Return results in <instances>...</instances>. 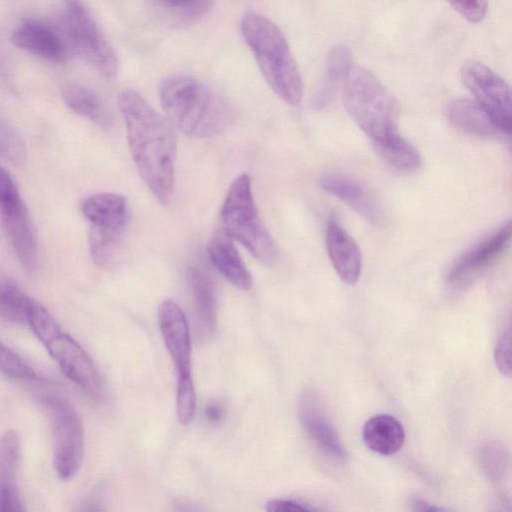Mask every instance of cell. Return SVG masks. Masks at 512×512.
Masks as SVG:
<instances>
[{
  "mask_svg": "<svg viewBox=\"0 0 512 512\" xmlns=\"http://www.w3.org/2000/svg\"><path fill=\"white\" fill-rule=\"evenodd\" d=\"M21 200L10 174L0 166V209L13 206Z\"/></svg>",
  "mask_w": 512,
  "mask_h": 512,
  "instance_id": "cell-31",
  "label": "cell"
},
{
  "mask_svg": "<svg viewBox=\"0 0 512 512\" xmlns=\"http://www.w3.org/2000/svg\"><path fill=\"white\" fill-rule=\"evenodd\" d=\"M299 417L307 433L326 457L339 463L346 461L347 453L314 391L303 392Z\"/></svg>",
  "mask_w": 512,
  "mask_h": 512,
  "instance_id": "cell-13",
  "label": "cell"
},
{
  "mask_svg": "<svg viewBox=\"0 0 512 512\" xmlns=\"http://www.w3.org/2000/svg\"><path fill=\"white\" fill-rule=\"evenodd\" d=\"M63 374L94 399L104 396V382L93 359L60 328L42 343Z\"/></svg>",
  "mask_w": 512,
  "mask_h": 512,
  "instance_id": "cell-10",
  "label": "cell"
},
{
  "mask_svg": "<svg viewBox=\"0 0 512 512\" xmlns=\"http://www.w3.org/2000/svg\"><path fill=\"white\" fill-rule=\"evenodd\" d=\"M0 211L19 262L27 270H34L38 264V242L25 204L21 200Z\"/></svg>",
  "mask_w": 512,
  "mask_h": 512,
  "instance_id": "cell-15",
  "label": "cell"
},
{
  "mask_svg": "<svg viewBox=\"0 0 512 512\" xmlns=\"http://www.w3.org/2000/svg\"><path fill=\"white\" fill-rule=\"evenodd\" d=\"M62 24L68 49L106 79H114L118 75L119 60L116 52L81 2H68Z\"/></svg>",
  "mask_w": 512,
  "mask_h": 512,
  "instance_id": "cell-7",
  "label": "cell"
},
{
  "mask_svg": "<svg viewBox=\"0 0 512 512\" xmlns=\"http://www.w3.org/2000/svg\"><path fill=\"white\" fill-rule=\"evenodd\" d=\"M82 213L91 225L124 230L129 220L126 199L117 193H98L82 204Z\"/></svg>",
  "mask_w": 512,
  "mask_h": 512,
  "instance_id": "cell-21",
  "label": "cell"
},
{
  "mask_svg": "<svg viewBox=\"0 0 512 512\" xmlns=\"http://www.w3.org/2000/svg\"><path fill=\"white\" fill-rule=\"evenodd\" d=\"M158 323L177 371V417L181 424L187 425L192 421L196 409L188 323L182 309L172 300H164L159 305Z\"/></svg>",
  "mask_w": 512,
  "mask_h": 512,
  "instance_id": "cell-6",
  "label": "cell"
},
{
  "mask_svg": "<svg viewBox=\"0 0 512 512\" xmlns=\"http://www.w3.org/2000/svg\"><path fill=\"white\" fill-rule=\"evenodd\" d=\"M13 44L46 60L61 63L66 60L62 38L49 26L39 21H23L13 32Z\"/></svg>",
  "mask_w": 512,
  "mask_h": 512,
  "instance_id": "cell-17",
  "label": "cell"
},
{
  "mask_svg": "<svg viewBox=\"0 0 512 512\" xmlns=\"http://www.w3.org/2000/svg\"><path fill=\"white\" fill-rule=\"evenodd\" d=\"M446 117L456 129L482 138H501L507 135L489 114L475 101L457 99L446 107Z\"/></svg>",
  "mask_w": 512,
  "mask_h": 512,
  "instance_id": "cell-19",
  "label": "cell"
},
{
  "mask_svg": "<svg viewBox=\"0 0 512 512\" xmlns=\"http://www.w3.org/2000/svg\"><path fill=\"white\" fill-rule=\"evenodd\" d=\"M222 230L242 244L254 258L270 266L277 259V248L261 221L248 174L231 183L220 211Z\"/></svg>",
  "mask_w": 512,
  "mask_h": 512,
  "instance_id": "cell-5",
  "label": "cell"
},
{
  "mask_svg": "<svg viewBox=\"0 0 512 512\" xmlns=\"http://www.w3.org/2000/svg\"><path fill=\"white\" fill-rule=\"evenodd\" d=\"M124 230L91 225L89 249L94 262L108 265L114 258Z\"/></svg>",
  "mask_w": 512,
  "mask_h": 512,
  "instance_id": "cell-27",
  "label": "cell"
},
{
  "mask_svg": "<svg viewBox=\"0 0 512 512\" xmlns=\"http://www.w3.org/2000/svg\"><path fill=\"white\" fill-rule=\"evenodd\" d=\"M325 243L329 259L340 279L355 284L362 270V254L355 240L335 220L326 227Z\"/></svg>",
  "mask_w": 512,
  "mask_h": 512,
  "instance_id": "cell-14",
  "label": "cell"
},
{
  "mask_svg": "<svg viewBox=\"0 0 512 512\" xmlns=\"http://www.w3.org/2000/svg\"><path fill=\"white\" fill-rule=\"evenodd\" d=\"M62 96L70 109L102 126L110 124V117L99 96L91 89L76 83L62 87Z\"/></svg>",
  "mask_w": 512,
  "mask_h": 512,
  "instance_id": "cell-24",
  "label": "cell"
},
{
  "mask_svg": "<svg viewBox=\"0 0 512 512\" xmlns=\"http://www.w3.org/2000/svg\"><path fill=\"white\" fill-rule=\"evenodd\" d=\"M510 343V329H508L499 337L494 352L498 369L507 377L510 375Z\"/></svg>",
  "mask_w": 512,
  "mask_h": 512,
  "instance_id": "cell-32",
  "label": "cell"
},
{
  "mask_svg": "<svg viewBox=\"0 0 512 512\" xmlns=\"http://www.w3.org/2000/svg\"><path fill=\"white\" fill-rule=\"evenodd\" d=\"M319 184L375 227L383 228L388 212L382 199L366 183L348 174L333 172L320 177Z\"/></svg>",
  "mask_w": 512,
  "mask_h": 512,
  "instance_id": "cell-11",
  "label": "cell"
},
{
  "mask_svg": "<svg viewBox=\"0 0 512 512\" xmlns=\"http://www.w3.org/2000/svg\"><path fill=\"white\" fill-rule=\"evenodd\" d=\"M0 156L13 164L25 161V146L15 131L5 120L0 118Z\"/></svg>",
  "mask_w": 512,
  "mask_h": 512,
  "instance_id": "cell-29",
  "label": "cell"
},
{
  "mask_svg": "<svg viewBox=\"0 0 512 512\" xmlns=\"http://www.w3.org/2000/svg\"><path fill=\"white\" fill-rule=\"evenodd\" d=\"M163 4H165L168 7H186L192 3H194L196 0H161Z\"/></svg>",
  "mask_w": 512,
  "mask_h": 512,
  "instance_id": "cell-36",
  "label": "cell"
},
{
  "mask_svg": "<svg viewBox=\"0 0 512 512\" xmlns=\"http://www.w3.org/2000/svg\"><path fill=\"white\" fill-rule=\"evenodd\" d=\"M372 144L378 156L398 172L413 173L421 166L418 150L398 132Z\"/></svg>",
  "mask_w": 512,
  "mask_h": 512,
  "instance_id": "cell-22",
  "label": "cell"
},
{
  "mask_svg": "<svg viewBox=\"0 0 512 512\" xmlns=\"http://www.w3.org/2000/svg\"><path fill=\"white\" fill-rule=\"evenodd\" d=\"M118 106L137 171L158 201L167 204L174 191L177 157L172 124L134 90H123Z\"/></svg>",
  "mask_w": 512,
  "mask_h": 512,
  "instance_id": "cell-1",
  "label": "cell"
},
{
  "mask_svg": "<svg viewBox=\"0 0 512 512\" xmlns=\"http://www.w3.org/2000/svg\"><path fill=\"white\" fill-rule=\"evenodd\" d=\"M21 451V438L17 431H6L0 438V489L18 490Z\"/></svg>",
  "mask_w": 512,
  "mask_h": 512,
  "instance_id": "cell-25",
  "label": "cell"
},
{
  "mask_svg": "<svg viewBox=\"0 0 512 512\" xmlns=\"http://www.w3.org/2000/svg\"><path fill=\"white\" fill-rule=\"evenodd\" d=\"M243 38L272 91L285 103L298 105L303 98V81L289 44L278 26L254 12L240 20Z\"/></svg>",
  "mask_w": 512,
  "mask_h": 512,
  "instance_id": "cell-3",
  "label": "cell"
},
{
  "mask_svg": "<svg viewBox=\"0 0 512 512\" xmlns=\"http://www.w3.org/2000/svg\"><path fill=\"white\" fill-rule=\"evenodd\" d=\"M351 68L352 57L349 48L344 45L331 48L326 60L324 81L314 99L317 108L326 106L332 100L335 90L342 84Z\"/></svg>",
  "mask_w": 512,
  "mask_h": 512,
  "instance_id": "cell-23",
  "label": "cell"
},
{
  "mask_svg": "<svg viewBox=\"0 0 512 512\" xmlns=\"http://www.w3.org/2000/svg\"><path fill=\"white\" fill-rule=\"evenodd\" d=\"M0 373L21 381L40 382L44 378L18 353L0 340Z\"/></svg>",
  "mask_w": 512,
  "mask_h": 512,
  "instance_id": "cell-28",
  "label": "cell"
},
{
  "mask_svg": "<svg viewBox=\"0 0 512 512\" xmlns=\"http://www.w3.org/2000/svg\"><path fill=\"white\" fill-rule=\"evenodd\" d=\"M341 86L348 114L372 142L398 132V101L371 71L352 66Z\"/></svg>",
  "mask_w": 512,
  "mask_h": 512,
  "instance_id": "cell-4",
  "label": "cell"
},
{
  "mask_svg": "<svg viewBox=\"0 0 512 512\" xmlns=\"http://www.w3.org/2000/svg\"><path fill=\"white\" fill-rule=\"evenodd\" d=\"M412 505L414 507V510L417 511H440L441 508L433 507L430 504L426 503L423 500L414 499L412 501Z\"/></svg>",
  "mask_w": 512,
  "mask_h": 512,
  "instance_id": "cell-35",
  "label": "cell"
},
{
  "mask_svg": "<svg viewBox=\"0 0 512 512\" xmlns=\"http://www.w3.org/2000/svg\"><path fill=\"white\" fill-rule=\"evenodd\" d=\"M512 234L511 222L502 226L478 244L463 253L447 274L452 289H462L478 278L506 251Z\"/></svg>",
  "mask_w": 512,
  "mask_h": 512,
  "instance_id": "cell-12",
  "label": "cell"
},
{
  "mask_svg": "<svg viewBox=\"0 0 512 512\" xmlns=\"http://www.w3.org/2000/svg\"><path fill=\"white\" fill-rule=\"evenodd\" d=\"M159 97L166 118L189 137H214L234 122V111L228 100L192 76L167 77L160 86Z\"/></svg>",
  "mask_w": 512,
  "mask_h": 512,
  "instance_id": "cell-2",
  "label": "cell"
},
{
  "mask_svg": "<svg viewBox=\"0 0 512 512\" xmlns=\"http://www.w3.org/2000/svg\"><path fill=\"white\" fill-rule=\"evenodd\" d=\"M40 401L48 412L53 434V466L63 480L72 479L84 457V430L72 404L56 395H43Z\"/></svg>",
  "mask_w": 512,
  "mask_h": 512,
  "instance_id": "cell-8",
  "label": "cell"
},
{
  "mask_svg": "<svg viewBox=\"0 0 512 512\" xmlns=\"http://www.w3.org/2000/svg\"><path fill=\"white\" fill-rule=\"evenodd\" d=\"M362 437L371 451L389 456L398 452L403 446L405 431L401 422L394 416L380 414L364 423Z\"/></svg>",
  "mask_w": 512,
  "mask_h": 512,
  "instance_id": "cell-20",
  "label": "cell"
},
{
  "mask_svg": "<svg viewBox=\"0 0 512 512\" xmlns=\"http://www.w3.org/2000/svg\"><path fill=\"white\" fill-rule=\"evenodd\" d=\"M462 17L472 23L481 22L487 11V0H447Z\"/></svg>",
  "mask_w": 512,
  "mask_h": 512,
  "instance_id": "cell-30",
  "label": "cell"
},
{
  "mask_svg": "<svg viewBox=\"0 0 512 512\" xmlns=\"http://www.w3.org/2000/svg\"><path fill=\"white\" fill-rule=\"evenodd\" d=\"M208 256L215 269L231 284L248 290L253 284L252 276L233 244V239L222 229L210 239Z\"/></svg>",
  "mask_w": 512,
  "mask_h": 512,
  "instance_id": "cell-18",
  "label": "cell"
},
{
  "mask_svg": "<svg viewBox=\"0 0 512 512\" xmlns=\"http://www.w3.org/2000/svg\"><path fill=\"white\" fill-rule=\"evenodd\" d=\"M32 301L15 283L0 279V319L14 324H27Z\"/></svg>",
  "mask_w": 512,
  "mask_h": 512,
  "instance_id": "cell-26",
  "label": "cell"
},
{
  "mask_svg": "<svg viewBox=\"0 0 512 512\" xmlns=\"http://www.w3.org/2000/svg\"><path fill=\"white\" fill-rule=\"evenodd\" d=\"M266 510L269 512H303L316 509L308 504L290 499H273L266 503Z\"/></svg>",
  "mask_w": 512,
  "mask_h": 512,
  "instance_id": "cell-33",
  "label": "cell"
},
{
  "mask_svg": "<svg viewBox=\"0 0 512 512\" xmlns=\"http://www.w3.org/2000/svg\"><path fill=\"white\" fill-rule=\"evenodd\" d=\"M224 414L223 407L217 403H210L205 409L206 419L212 424L221 422Z\"/></svg>",
  "mask_w": 512,
  "mask_h": 512,
  "instance_id": "cell-34",
  "label": "cell"
},
{
  "mask_svg": "<svg viewBox=\"0 0 512 512\" xmlns=\"http://www.w3.org/2000/svg\"><path fill=\"white\" fill-rule=\"evenodd\" d=\"M195 326L201 339L214 334L217 325V296L210 275L199 267H190L187 273Z\"/></svg>",
  "mask_w": 512,
  "mask_h": 512,
  "instance_id": "cell-16",
  "label": "cell"
},
{
  "mask_svg": "<svg viewBox=\"0 0 512 512\" xmlns=\"http://www.w3.org/2000/svg\"><path fill=\"white\" fill-rule=\"evenodd\" d=\"M461 79L483 108L509 136L512 128L511 92L508 83L478 61H468L461 68Z\"/></svg>",
  "mask_w": 512,
  "mask_h": 512,
  "instance_id": "cell-9",
  "label": "cell"
}]
</instances>
